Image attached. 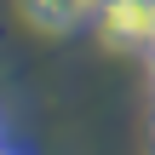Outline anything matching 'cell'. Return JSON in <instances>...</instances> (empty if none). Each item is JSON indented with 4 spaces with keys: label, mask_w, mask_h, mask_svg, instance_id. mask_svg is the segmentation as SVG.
<instances>
[{
    "label": "cell",
    "mask_w": 155,
    "mask_h": 155,
    "mask_svg": "<svg viewBox=\"0 0 155 155\" xmlns=\"http://www.w3.org/2000/svg\"><path fill=\"white\" fill-rule=\"evenodd\" d=\"M92 29L115 52H155V0H104Z\"/></svg>",
    "instance_id": "1"
},
{
    "label": "cell",
    "mask_w": 155,
    "mask_h": 155,
    "mask_svg": "<svg viewBox=\"0 0 155 155\" xmlns=\"http://www.w3.org/2000/svg\"><path fill=\"white\" fill-rule=\"evenodd\" d=\"M17 6H23V17H29L40 35L86 29V23H98V12H104V0H17Z\"/></svg>",
    "instance_id": "2"
},
{
    "label": "cell",
    "mask_w": 155,
    "mask_h": 155,
    "mask_svg": "<svg viewBox=\"0 0 155 155\" xmlns=\"http://www.w3.org/2000/svg\"><path fill=\"white\" fill-rule=\"evenodd\" d=\"M0 155H35V150H29V144H17V138L6 132V138H0Z\"/></svg>",
    "instance_id": "3"
},
{
    "label": "cell",
    "mask_w": 155,
    "mask_h": 155,
    "mask_svg": "<svg viewBox=\"0 0 155 155\" xmlns=\"http://www.w3.org/2000/svg\"><path fill=\"white\" fill-rule=\"evenodd\" d=\"M0 138H6V104H0Z\"/></svg>",
    "instance_id": "4"
},
{
    "label": "cell",
    "mask_w": 155,
    "mask_h": 155,
    "mask_svg": "<svg viewBox=\"0 0 155 155\" xmlns=\"http://www.w3.org/2000/svg\"><path fill=\"white\" fill-rule=\"evenodd\" d=\"M150 58H155V52H150Z\"/></svg>",
    "instance_id": "5"
}]
</instances>
